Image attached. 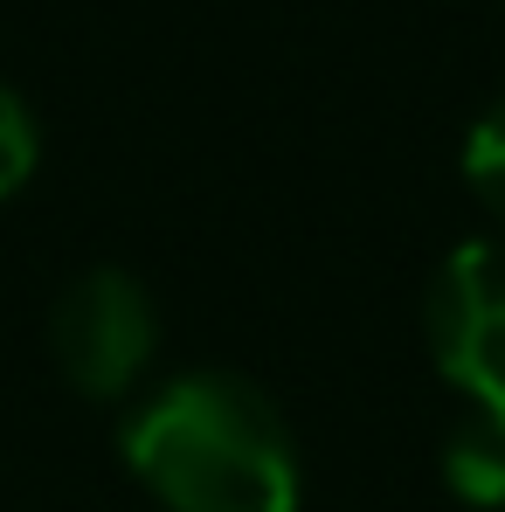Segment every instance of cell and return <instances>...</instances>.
Listing matches in <instances>:
<instances>
[{
	"mask_svg": "<svg viewBox=\"0 0 505 512\" xmlns=\"http://www.w3.org/2000/svg\"><path fill=\"white\" fill-rule=\"evenodd\" d=\"M125 464L167 512H298L291 429L236 374H180L132 423Z\"/></svg>",
	"mask_w": 505,
	"mask_h": 512,
	"instance_id": "cell-1",
	"label": "cell"
},
{
	"mask_svg": "<svg viewBox=\"0 0 505 512\" xmlns=\"http://www.w3.org/2000/svg\"><path fill=\"white\" fill-rule=\"evenodd\" d=\"M153 340H160V319H153V298L139 277L125 270H84L56 312H49V353L63 367V381L90 395V402H111L125 395L146 360H153Z\"/></svg>",
	"mask_w": 505,
	"mask_h": 512,
	"instance_id": "cell-2",
	"label": "cell"
},
{
	"mask_svg": "<svg viewBox=\"0 0 505 512\" xmlns=\"http://www.w3.org/2000/svg\"><path fill=\"white\" fill-rule=\"evenodd\" d=\"M429 353L478 409L505 416V243H464L436 263Z\"/></svg>",
	"mask_w": 505,
	"mask_h": 512,
	"instance_id": "cell-3",
	"label": "cell"
},
{
	"mask_svg": "<svg viewBox=\"0 0 505 512\" xmlns=\"http://www.w3.org/2000/svg\"><path fill=\"white\" fill-rule=\"evenodd\" d=\"M443 478L464 506H485L499 512L505 506V416L492 409H471V423L450 429L443 443Z\"/></svg>",
	"mask_w": 505,
	"mask_h": 512,
	"instance_id": "cell-4",
	"label": "cell"
},
{
	"mask_svg": "<svg viewBox=\"0 0 505 512\" xmlns=\"http://www.w3.org/2000/svg\"><path fill=\"white\" fill-rule=\"evenodd\" d=\"M464 180H471V194L505 222V97L471 125V139H464Z\"/></svg>",
	"mask_w": 505,
	"mask_h": 512,
	"instance_id": "cell-5",
	"label": "cell"
},
{
	"mask_svg": "<svg viewBox=\"0 0 505 512\" xmlns=\"http://www.w3.org/2000/svg\"><path fill=\"white\" fill-rule=\"evenodd\" d=\"M35 173V118L21 111V97L0 84V201L21 194V180Z\"/></svg>",
	"mask_w": 505,
	"mask_h": 512,
	"instance_id": "cell-6",
	"label": "cell"
}]
</instances>
